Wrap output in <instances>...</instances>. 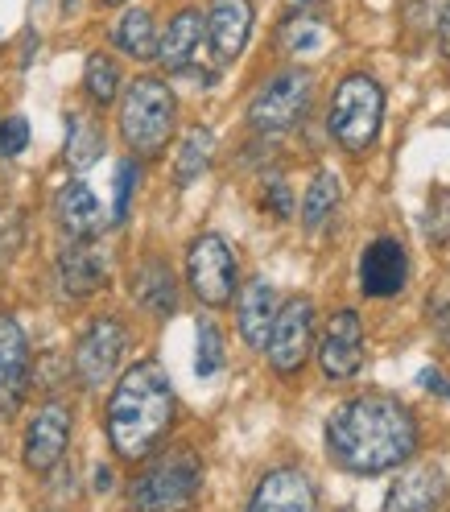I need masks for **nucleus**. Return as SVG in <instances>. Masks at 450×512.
I'll list each match as a JSON object with an SVG mask.
<instances>
[{
    "label": "nucleus",
    "mask_w": 450,
    "mask_h": 512,
    "mask_svg": "<svg viewBox=\"0 0 450 512\" xmlns=\"http://www.w3.org/2000/svg\"><path fill=\"white\" fill-rule=\"evenodd\" d=\"M327 451L351 475L393 471L417 451V418L397 397H351L327 418Z\"/></svg>",
    "instance_id": "nucleus-1"
},
{
    "label": "nucleus",
    "mask_w": 450,
    "mask_h": 512,
    "mask_svg": "<svg viewBox=\"0 0 450 512\" xmlns=\"http://www.w3.org/2000/svg\"><path fill=\"white\" fill-rule=\"evenodd\" d=\"M174 422V384L157 360L133 364L108 397V438L120 459H149Z\"/></svg>",
    "instance_id": "nucleus-2"
},
{
    "label": "nucleus",
    "mask_w": 450,
    "mask_h": 512,
    "mask_svg": "<svg viewBox=\"0 0 450 512\" xmlns=\"http://www.w3.org/2000/svg\"><path fill=\"white\" fill-rule=\"evenodd\" d=\"M203 492V463L190 446L157 455L133 479V504L137 512H186Z\"/></svg>",
    "instance_id": "nucleus-3"
},
{
    "label": "nucleus",
    "mask_w": 450,
    "mask_h": 512,
    "mask_svg": "<svg viewBox=\"0 0 450 512\" xmlns=\"http://www.w3.org/2000/svg\"><path fill=\"white\" fill-rule=\"evenodd\" d=\"M120 133L137 157H157L174 133V91L162 79H137L124 91L120 104Z\"/></svg>",
    "instance_id": "nucleus-4"
},
{
    "label": "nucleus",
    "mask_w": 450,
    "mask_h": 512,
    "mask_svg": "<svg viewBox=\"0 0 450 512\" xmlns=\"http://www.w3.org/2000/svg\"><path fill=\"white\" fill-rule=\"evenodd\" d=\"M380 124H384L380 83L372 75H347L331 95V116H327L335 145H343L347 153H364L380 137Z\"/></svg>",
    "instance_id": "nucleus-5"
},
{
    "label": "nucleus",
    "mask_w": 450,
    "mask_h": 512,
    "mask_svg": "<svg viewBox=\"0 0 450 512\" xmlns=\"http://www.w3.org/2000/svg\"><path fill=\"white\" fill-rule=\"evenodd\" d=\"M310 95H314V79L306 67H289L281 75H273L256 100L248 108V124L256 133H289L310 108Z\"/></svg>",
    "instance_id": "nucleus-6"
},
{
    "label": "nucleus",
    "mask_w": 450,
    "mask_h": 512,
    "mask_svg": "<svg viewBox=\"0 0 450 512\" xmlns=\"http://www.w3.org/2000/svg\"><path fill=\"white\" fill-rule=\"evenodd\" d=\"M186 281L195 298L203 306H228L236 298V256L228 248V240L215 236V232H203L186 252Z\"/></svg>",
    "instance_id": "nucleus-7"
},
{
    "label": "nucleus",
    "mask_w": 450,
    "mask_h": 512,
    "mask_svg": "<svg viewBox=\"0 0 450 512\" xmlns=\"http://www.w3.org/2000/svg\"><path fill=\"white\" fill-rule=\"evenodd\" d=\"M310 343H314V302L289 298L277 314L273 331H269V343H265V356H269L273 372H281V376L298 372L310 356Z\"/></svg>",
    "instance_id": "nucleus-8"
},
{
    "label": "nucleus",
    "mask_w": 450,
    "mask_h": 512,
    "mask_svg": "<svg viewBox=\"0 0 450 512\" xmlns=\"http://www.w3.org/2000/svg\"><path fill=\"white\" fill-rule=\"evenodd\" d=\"M120 356H124V327L116 323V318L91 323V331L75 347V372L83 380V389H91V393L104 389L120 368Z\"/></svg>",
    "instance_id": "nucleus-9"
},
{
    "label": "nucleus",
    "mask_w": 450,
    "mask_h": 512,
    "mask_svg": "<svg viewBox=\"0 0 450 512\" xmlns=\"http://www.w3.org/2000/svg\"><path fill=\"white\" fill-rule=\"evenodd\" d=\"M67 442H71V409L62 401H46L25 430V467L38 475L54 471L62 455H67Z\"/></svg>",
    "instance_id": "nucleus-10"
},
{
    "label": "nucleus",
    "mask_w": 450,
    "mask_h": 512,
    "mask_svg": "<svg viewBox=\"0 0 450 512\" xmlns=\"http://www.w3.org/2000/svg\"><path fill=\"white\" fill-rule=\"evenodd\" d=\"M318 364L331 380H351L364 368V323L356 310L331 314L323 343H318Z\"/></svg>",
    "instance_id": "nucleus-11"
},
{
    "label": "nucleus",
    "mask_w": 450,
    "mask_h": 512,
    "mask_svg": "<svg viewBox=\"0 0 450 512\" xmlns=\"http://www.w3.org/2000/svg\"><path fill=\"white\" fill-rule=\"evenodd\" d=\"M248 512H318L314 479L302 467H277L256 484Z\"/></svg>",
    "instance_id": "nucleus-12"
},
{
    "label": "nucleus",
    "mask_w": 450,
    "mask_h": 512,
    "mask_svg": "<svg viewBox=\"0 0 450 512\" xmlns=\"http://www.w3.org/2000/svg\"><path fill=\"white\" fill-rule=\"evenodd\" d=\"M409 281V256L393 236H380L360 256V285L368 298H393Z\"/></svg>",
    "instance_id": "nucleus-13"
},
{
    "label": "nucleus",
    "mask_w": 450,
    "mask_h": 512,
    "mask_svg": "<svg viewBox=\"0 0 450 512\" xmlns=\"http://www.w3.org/2000/svg\"><path fill=\"white\" fill-rule=\"evenodd\" d=\"M252 34V0H211L207 42L219 62H236Z\"/></svg>",
    "instance_id": "nucleus-14"
},
{
    "label": "nucleus",
    "mask_w": 450,
    "mask_h": 512,
    "mask_svg": "<svg viewBox=\"0 0 450 512\" xmlns=\"http://www.w3.org/2000/svg\"><path fill=\"white\" fill-rule=\"evenodd\" d=\"M446 500V475L430 463H417L397 475V484L384 496V512H438Z\"/></svg>",
    "instance_id": "nucleus-15"
},
{
    "label": "nucleus",
    "mask_w": 450,
    "mask_h": 512,
    "mask_svg": "<svg viewBox=\"0 0 450 512\" xmlns=\"http://www.w3.org/2000/svg\"><path fill=\"white\" fill-rule=\"evenodd\" d=\"M29 380V343L17 318L0 314V413H13L25 397Z\"/></svg>",
    "instance_id": "nucleus-16"
},
{
    "label": "nucleus",
    "mask_w": 450,
    "mask_h": 512,
    "mask_svg": "<svg viewBox=\"0 0 450 512\" xmlns=\"http://www.w3.org/2000/svg\"><path fill=\"white\" fill-rule=\"evenodd\" d=\"M108 277V256L91 240H75L67 252L58 256V290L62 298H91Z\"/></svg>",
    "instance_id": "nucleus-17"
},
{
    "label": "nucleus",
    "mask_w": 450,
    "mask_h": 512,
    "mask_svg": "<svg viewBox=\"0 0 450 512\" xmlns=\"http://www.w3.org/2000/svg\"><path fill=\"white\" fill-rule=\"evenodd\" d=\"M281 314V302H277V290L273 281L265 277H252L244 290H240V302H236V327H240V339L248 347H265L269 343V331Z\"/></svg>",
    "instance_id": "nucleus-18"
},
{
    "label": "nucleus",
    "mask_w": 450,
    "mask_h": 512,
    "mask_svg": "<svg viewBox=\"0 0 450 512\" xmlns=\"http://www.w3.org/2000/svg\"><path fill=\"white\" fill-rule=\"evenodd\" d=\"M54 215H58V228L67 232L71 240H95L100 228H104V203L95 199V190L87 182L62 186V195L54 203Z\"/></svg>",
    "instance_id": "nucleus-19"
},
{
    "label": "nucleus",
    "mask_w": 450,
    "mask_h": 512,
    "mask_svg": "<svg viewBox=\"0 0 450 512\" xmlns=\"http://www.w3.org/2000/svg\"><path fill=\"white\" fill-rule=\"evenodd\" d=\"M203 38H207L203 13H199V9H182V13L170 21V29L162 34V46H157V58H162V67L174 71V75L190 71V67H195V54H199Z\"/></svg>",
    "instance_id": "nucleus-20"
},
{
    "label": "nucleus",
    "mask_w": 450,
    "mask_h": 512,
    "mask_svg": "<svg viewBox=\"0 0 450 512\" xmlns=\"http://www.w3.org/2000/svg\"><path fill=\"white\" fill-rule=\"evenodd\" d=\"M133 294L145 310H153L157 318H166L178 310V285H174V273L162 265V261H145L133 277Z\"/></svg>",
    "instance_id": "nucleus-21"
},
{
    "label": "nucleus",
    "mask_w": 450,
    "mask_h": 512,
    "mask_svg": "<svg viewBox=\"0 0 450 512\" xmlns=\"http://www.w3.org/2000/svg\"><path fill=\"white\" fill-rule=\"evenodd\" d=\"M104 153V124L95 120L91 112H75L71 116V137H67V162L71 170H91L95 162H100Z\"/></svg>",
    "instance_id": "nucleus-22"
},
{
    "label": "nucleus",
    "mask_w": 450,
    "mask_h": 512,
    "mask_svg": "<svg viewBox=\"0 0 450 512\" xmlns=\"http://www.w3.org/2000/svg\"><path fill=\"white\" fill-rule=\"evenodd\" d=\"M112 42L124 54H133V58H153L157 46H162V38H157V25H153V13L149 9H128L120 17V25H116Z\"/></svg>",
    "instance_id": "nucleus-23"
},
{
    "label": "nucleus",
    "mask_w": 450,
    "mask_h": 512,
    "mask_svg": "<svg viewBox=\"0 0 450 512\" xmlns=\"http://www.w3.org/2000/svg\"><path fill=\"white\" fill-rule=\"evenodd\" d=\"M211 157H215V133L211 128H190V133L182 137L178 145V162H174V182L178 186H190L207 166H211Z\"/></svg>",
    "instance_id": "nucleus-24"
},
{
    "label": "nucleus",
    "mask_w": 450,
    "mask_h": 512,
    "mask_svg": "<svg viewBox=\"0 0 450 512\" xmlns=\"http://www.w3.org/2000/svg\"><path fill=\"white\" fill-rule=\"evenodd\" d=\"M339 195H343V186H339V178H335L331 170L314 174V182L306 186V195H302V223H306L310 232H318V228H323V223L335 215Z\"/></svg>",
    "instance_id": "nucleus-25"
},
{
    "label": "nucleus",
    "mask_w": 450,
    "mask_h": 512,
    "mask_svg": "<svg viewBox=\"0 0 450 512\" xmlns=\"http://www.w3.org/2000/svg\"><path fill=\"white\" fill-rule=\"evenodd\" d=\"M83 87H87V95H91L95 104L116 100V91H120V67H116L108 54H91V58H87Z\"/></svg>",
    "instance_id": "nucleus-26"
},
{
    "label": "nucleus",
    "mask_w": 450,
    "mask_h": 512,
    "mask_svg": "<svg viewBox=\"0 0 450 512\" xmlns=\"http://www.w3.org/2000/svg\"><path fill=\"white\" fill-rule=\"evenodd\" d=\"M199 339H195V372L199 376H215L223 368V335L211 318H199Z\"/></svg>",
    "instance_id": "nucleus-27"
},
{
    "label": "nucleus",
    "mask_w": 450,
    "mask_h": 512,
    "mask_svg": "<svg viewBox=\"0 0 450 512\" xmlns=\"http://www.w3.org/2000/svg\"><path fill=\"white\" fill-rule=\"evenodd\" d=\"M137 182H141L137 162H120V170H116V207H112V219H116V223L128 219V203H133Z\"/></svg>",
    "instance_id": "nucleus-28"
},
{
    "label": "nucleus",
    "mask_w": 450,
    "mask_h": 512,
    "mask_svg": "<svg viewBox=\"0 0 450 512\" xmlns=\"http://www.w3.org/2000/svg\"><path fill=\"white\" fill-rule=\"evenodd\" d=\"M426 236L434 244L450 240V190H434L430 211H426Z\"/></svg>",
    "instance_id": "nucleus-29"
},
{
    "label": "nucleus",
    "mask_w": 450,
    "mask_h": 512,
    "mask_svg": "<svg viewBox=\"0 0 450 512\" xmlns=\"http://www.w3.org/2000/svg\"><path fill=\"white\" fill-rule=\"evenodd\" d=\"M25 145H29V124H25V116H9L5 124H0V153L17 157Z\"/></svg>",
    "instance_id": "nucleus-30"
},
{
    "label": "nucleus",
    "mask_w": 450,
    "mask_h": 512,
    "mask_svg": "<svg viewBox=\"0 0 450 512\" xmlns=\"http://www.w3.org/2000/svg\"><path fill=\"white\" fill-rule=\"evenodd\" d=\"M289 50H314V46H323V25H314V21H302V25H289V38H285Z\"/></svg>",
    "instance_id": "nucleus-31"
},
{
    "label": "nucleus",
    "mask_w": 450,
    "mask_h": 512,
    "mask_svg": "<svg viewBox=\"0 0 450 512\" xmlns=\"http://www.w3.org/2000/svg\"><path fill=\"white\" fill-rule=\"evenodd\" d=\"M265 207L269 211H277L281 219L294 211V199H289V186H285V178H269V186H265Z\"/></svg>",
    "instance_id": "nucleus-32"
},
{
    "label": "nucleus",
    "mask_w": 450,
    "mask_h": 512,
    "mask_svg": "<svg viewBox=\"0 0 450 512\" xmlns=\"http://www.w3.org/2000/svg\"><path fill=\"white\" fill-rule=\"evenodd\" d=\"M417 380H422V389H434L438 397H450V380H446V376H438L434 368H426V372L417 376Z\"/></svg>",
    "instance_id": "nucleus-33"
},
{
    "label": "nucleus",
    "mask_w": 450,
    "mask_h": 512,
    "mask_svg": "<svg viewBox=\"0 0 450 512\" xmlns=\"http://www.w3.org/2000/svg\"><path fill=\"white\" fill-rule=\"evenodd\" d=\"M438 46L450 58V0H446V9H442V21H438Z\"/></svg>",
    "instance_id": "nucleus-34"
},
{
    "label": "nucleus",
    "mask_w": 450,
    "mask_h": 512,
    "mask_svg": "<svg viewBox=\"0 0 450 512\" xmlns=\"http://www.w3.org/2000/svg\"><path fill=\"white\" fill-rule=\"evenodd\" d=\"M434 323H438V339L450 347V302H442V310H438Z\"/></svg>",
    "instance_id": "nucleus-35"
},
{
    "label": "nucleus",
    "mask_w": 450,
    "mask_h": 512,
    "mask_svg": "<svg viewBox=\"0 0 450 512\" xmlns=\"http://www.w3.org/2000/svg\"><path fill=\"white\" fill-rule=\"evenodd\" d=\"M108 484H112V475H108V471H104V467H100V471H95V488H100V492H104V488H108Z\"/></svg>",
    "instance_id": "nucleus-36"
},
{
    "label": "nucleus",
    "mask_w": 450,
    "mask_h": 512,
    "mask_svg": "<svg viewBox=\"0 0 450 512\" xmlns=\"http://www.w3.org/2000/svg\"><path fill=\"white\" fill-rule=\"evenodd\" d=\"M104 5H124V0H104Z\"/></svg>",
    "instance_id": "nucleus-37"
},
{
    "label": "nucleus",
    "mask_w": 450,
    "mask_h": 512,
    "mask_svg": "<svg viewBox=\"0 0 450 512\" xmlns=\"http://www.w3.org/2000/svg\"><path fill=\"white\" fill-rule=\"evenodd\" d=\"M71 5H75V0H67V9H71Z\"/></svg>",
    "instance_id": "nucleus-38"
},
{
    "label": "nucleus",
    "mask_w": 450,
    "mask_h": 512,
    "mask_svg": "<svg viewBox=\"0 0 450 512\" xmlns=\"http://www.w3.org/2000/svg\"><path fill=\"white\" fill-rule=\"evenodd\" d=\"M446 124H450V120H446Z\"/></svg>",
    "instance_id": "nucleus-39"
}]
</instances>
